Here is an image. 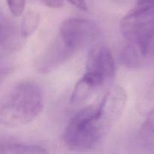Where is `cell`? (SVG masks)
Returning a JSON list of instances; mask_svg holds the SVG:
<instances>
[{
  "instance_id": "cell-1",
  "label": "cell",
  "mask_w": 154,
  "mask_h": 154,
  "mask_svg": "<svg viewBox=\"0 0 154 154\" xmlns=\"http://www.w3.org/2000/svg\"><path fill=\"white\" fill-rule=\"evenodd\" d=\"M44 105L42 87L35 81H21L9 90L2 102L0 123L9 128L28 124L38 117Z\"/></svg>"
},
{
  "instance_id": "cell-2",
  "label": "cell",
  "mask_w": 154,
  "mask_h": 154,
  "mask_svg": "<svg viewBox=\"0 0 154 154\" xmlns=\"http://www.w3.org/2000/svg\"><path fill=\"white\" fill-rule=\"evenodd\" d=\"M111 129L98 108L86 107L77 112L69 122L63 135V142L72 150L91 149L102 141Z\"/></svg>"
},
{
  "instance_id": "cell-3",
  "label": "cell",
  "mask_w": 154,
  "mask_h": 154,
  "mask_svg": "<svg viewBox=\"0 0 154 154\" xmlns=\"http://www.w3.org/2000/svg\"><path fill=\"white\" fill-rule=\"evenodd\" d=\"M99 35V28L93 21L84 18L70 17L62 23L54 40L72 58L78 51L94 42Z\"/></svg>"
},
{
  "instance_id": "cell-4",
  "label": "cell",
  "mask_w": 154,
  "mask_h": 154,
  "mask_svg": "<svg viewBox=\"0 0 154 154\" xmlns=\"http://www.w3.org/2000/svg\"><path fill=\"white\" fill-rule=\"evenodd\" d=\"M115 72V63L110 50L105 45H98L92 48L82 78L93 89L103 86L111 80Z\"/></svg>"
},
{
  "instance_id": "cell-5",
  "label": "cell",
  "mask_w": 154,
  "mask_h": 154,
  "mask_svg": "<svg viewBox=\"0 0 154 154\" xmlns=\"http://www.w3.org/2000/svg\"><path fill=\"white\" fill-rule=\"evenodd\" d=\"M127 94L120 86H114L108 90L98 110L109 124L113 125L120 119L125 109Z\"/></svg>"
},
{
  "instance_id": "cell-6",
  "label": "cell",
  "mask_w": 154,
  "mask_h": 154,
  "mask_svg": "<svg viewBox=\"0 0 154 154\" xmlns=\"http://www.w3.org/2000/svg\"><path fill=\"white\" fill-rule=\"evenodd\" d=\"M0 23L1 57H7L21 49L26 38L21 33L20 27L2 14Z\"/></svg>"
},
{
  "instance_id": "cell-7",
  "label": "cell",
  "mask_w": 154,
  "mask_h": 154,
  "mask_svg": "<svg viewBox=\"0 0 154 154\" xmlns=\"http://www.w3.org/2000/svg\"><path fill=\"white\" fill-rule=\"evenodd\" d=\"M138 138L143 148L154 151V112L148 114L138 132Z\"/></svg>"
},
{
  "instance_id": "cell-8",
  "label": "cell",
  "mask_w": 154,
  "mask_h": 154,
  "mask_svg": "<svg viewBox=\"0 0 154 154\" xmlns=\"http://www.w3.org/2000/svg\"><path fill=\"white\" fill-rule=\"evenodd\" d=\"M44 154L47 150L44 147L32 144L21 143L2 142L0 144V154Z\"/></svg>"
},
{
  "instance_id": "cell-9",
  "label": "cell",
  "mask_w": 154,
  "mask_h": 154,
  "mask_svg": "<svg viewBox=\"0 0 154 154\" xmlns=\"http://www.w3.org/2000/svg\"><path fill=\"white\" fill-rule=\"evenodd\" d=\"M41 21V16L38 13L33 11L26 12L21 20L20 31L24 38H28L35 32Z\"/></svg>"
},
{
  "instance_id": "cell-10",
  "label": "cell",
  "mask_w": 154,
  "mask_h": 154,
  "mask_svg": "<svg viewBox=\"0 0 154 154\" xmlns=\"http://www.w3.org/2000/svg\"><path fill=\"white\" fill-rule=\"evenodd\" d=\"M94 91L95 90L91 86L89 85L82 78H81L80 81H78L74 89V91L72 92L70 102L73 105L81 103L88 99Z\"/></svg>"
},
{
  "instance_id": "cell-11",
  "label": "cell",
  "mask_w": 154,
  "mask_h": 154,
  "mask_svg": "<svg viewBox=\"0 0 154 154\" xmlns=\"http://www.w3.org/2000/svg\"><path fill=\"white\" fill-rule=\"evenodd\" d=\"M138 108L140 112L145 113L147 115L154 112V80L144 96L138 100Z\"/></svg>"
},
{
  "instance_id": "cell-12",
  "label": "cell",
  "mask_w": 154,
  "mask_h": 154,
  "mask_svg": "<svg viewBox=\"0 0 154 154\" xmlns=\"http://www.w3.org/2000/svg\"><path fill=\"white\" fill-rule=\"evenodd\" d=\"M11 13L15 17H20L23 13L26 0H6Z\"/></svg>"
},
{
  "instance_id": "cell-13",
  "label": "cell",
  "mask_w": 154,
  "mask_h": 154,
  "mask_svg": "<svg viewBox=\"0 0 154 154\" xmlns=\"http://www.w3.org/2000/svg\"><path fill=\"white\" fill-rule=\"evenodd\" d=\"M41 2L45 5L52 8H60L64 5L63 0H41Z\"/></svg>"
},
{
  "instance_id": "cell-14",
  "label": "cell",
  "mask_w": 154,
  "mask_h": 154,
  "mask_svg": "<svg viewBox=\"0 0 154 154\" xmlns=\"http://www.w3.org/2000/svg\"><path fill=\"white\" fill-rule=\"evenodd\" d=\"M67 1L82 11H87L88 9L87 4L85 0H67Z\"/></svg>"
}]
</instances>
